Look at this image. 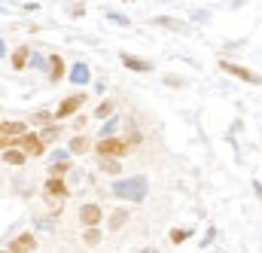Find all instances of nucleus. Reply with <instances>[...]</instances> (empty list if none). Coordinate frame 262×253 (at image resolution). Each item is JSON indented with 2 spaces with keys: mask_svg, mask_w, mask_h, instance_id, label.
<instances>
[{
  "mask_svg": "<svg viewBox=\"0 0 262 253\" xmlns=\"http://www.w3.org/2000/svg\"><path fill=\"white\" fill-rule=\"evenodd\" d=\"M107 18H110V22H116V25L131 28V18H128V15H122V12H107Z\"/></svg>",
  "mask_w": 262,
  "mask_h": 253,
  "instance_id": "b1692460",
  "label": "nucleus"
},
{
  "mask_svg": "<svg viewBox=\"0 0 262 253\" xmlns=\"http://www.w3.org/2000/svg\"><path fill=\"white\" fill-rule=\"evenodd\" d=\"M220 67L226 70V73H232V76H238L241 82H250V86H259V73L256 70H250V67H244V64H235V61H220Z\"/></svg>",
  "mask_w": 262,
  "mask_h": 253,
  "instance_id": "20e7f679",
  "label": "nucleus"
},
{
  "mask_svg": "<svg viewBox=\"0 0 262 253\" xmlns=\"http://www.w3.org/2000/svg\"><path fill=\"white\" fill-rule=\"evenodd\" d=\"M25 159H28V156H25L21 150H6V153H3V162H6V165H12V168L25 165Z\"/></svg>",
  "mask_w": 262,
  "mask_h": 253,
  "instance_id": "a211bd4d",
  "label": "nucleus"
},
{
  "mask_svg": "<svg viewBox=\"0 0 262 253\" xmlns=\"http://www.w3.org/2000/svg\"><path fill=\"white\" fill-rule=\"evenodd\" d=\"M43 189H46V198H55V201H61V198L70 195L67 183H64V180H55V177H49V180L43 183Z\"/></svg>",
  "mask_w": 262,
  "mask_h": 253,
  "instance_id": "0eeeda50",
  "label": "nucleus"
},
{
  "mask_svg": "<svg viewBox=\"0 0 262 253\" xmlns=\"http://www.w3.org/2000/svg\"><path fill=\"white\" fill-rule=\"evenodd\" d=\"M113 195L116 198H128V201H146L149 195V180L143 174H131L128 180H116L113 183Z\"/></svg>",
  "mask_w": 262,
  "mask_h": 253,
  "instance_id": "f257e3e1",
  "label": "nucleus"
},
{
  "mask_svg": "<svg viewBox=\"0 0 262 253\" xmlns=\"http://www.w3.org/2000/svg\"><path fill=\"white\" fill-rule=\"evenodd\" d=\"M213 238H216V229H213V226H210V229H207V235H204V241H201V247H207V244H210V241H213Z\"/></svg>",
  "mask_w": 262,
  "mask_h": 253,
  "instance_id": "cd10ccee",
  "label": "nucleus"
},
{
  "mask_svg": "<svg viewBox=\"0 0 262 253\" xmlns=\"http://www.w3.org/2000/svg\"><path fill=\"white\" fill-rule=\"evenodd\" d=\"M0 253H6V250H0Z\"/></svg>",
  "mask_w": 262,
  "mask_h": 253,
  "instance_id": "7c9ffc66",
  "label": "nucleus"
},
{
  "mask_svg": "<svg viewBox=\"0 0 262 253\" xmlns=\"http://www.w3.org/2000/svg\"><path fill=\"white\" fill-rule=\"evenodd\" d=\"M189 235H192L189 229H171V235H168V238H171V244H183Z\"/></svg>",
  "mask_w": 262,
  "mask_h": 253,
  "instance_id": "4be33fe9",
  "label": "nucleus"
},
{
  "mask_svg": "<svg viewBox=\"0 0 262 253\" xmlns=\"http://www.w3.org/2000/svg\"><path fill=\"white\" fill-rule=\"evenodd\" d=\"M85 101H89V98H85L82 92H73V95H67L64 101L58 104V110H55L52 116H55V119H67V116H73V113H79V107H82Z\"/></svg>",
  "mask_w": 262,
  "mask_h": 253,
  "instance_id": "7ed1b4c3",
  "label": "nucleus"
},
{
  "mask_svg": "<svg viewBox=\"0 0 262 253\" xmlns=\"http://www.w3.org/2000/svg\"><path fill=\"white\" fill-rule=\"evenodd\" d=\"M6 55V43H3V37H0V58Z\"/></svg>",
  "mask_w": 262,
  "mask_h": 253,
  "instance_id": "c85d7f7f",
  "label": "nucleus"
},
{
  "mask_svg": "<svg viewBox=\"0 0 262 253\" xmlns=\"http://www.w3.org/2000/svg\"><path fill=\"white\" fill-rule=\"evenodd\" d=\"M28 55H31V49H28V46H18V49L12 52V70H25V67H28Z\"/></svg>",
  "mask_w": 262,
  "mask_h": 253,
  "instance_id": "f3484780",
  "label": "nucleus"
},
{
  "mask_svg": "<svg viewBox=\"0 0 262 253\" xmlns=\"http://www.w3.org/2000/svg\"><path fill=\"white\" fill-rule=\"evenodd\" d=\"M46 67H49V79H52V82H61V79H64V58H61V55H49Z\"/></svg>",
  "mask_w": 262,
  "mask_h": 253,
  "instance_id": "f8f14e48",
  "label": "nucleus"
},
{
  "mask_svg": "<svg viewBox=\"0 0 262 253\" xmlns=\"http://www.w3.org/2000/svg\"><path fill=\"white\" fill-rule=\"evenodd\" d=\"M67 159H70L67 150H55V153H52V165H55V162H67Z\"/></svg>",
  "mask_w": 262,
  "mask_h": 253,
  "instance_id": "bb28decb",
  "label": "nucleus"
},
{
  "mask_svg": "<svg viewBox=\"0 0 262 253\" xmlns=\"http://www.w3.org/2000/svg\"><path fill=\"white\" fill-rule=\"evenodd\" d=\"M34 247H37V238H34V232H21L18 238H12V241H9L6 253H31Z\"/></svg>",
  "mask_w": 262,
  "mask_h": 253,
  "instance_id": "423d86ee",
  "label": "nucleus"
},
{
  "mask_svg": "<svg viewBox=\"0 0 262 253\" xmlns=\"http://www.w3.org/2000/svg\"><path fill=\"white\" fill-rule=\"evenodd\" d=\"M152 25H162V28H168V31H183V28H186V25H183L180 18H174V15H156Z\"/></svg>",
  "mask_w": 262,
  "mask_h": 253,
  "instance_id": "2eb2a0df",
  "label": "nucleus"
},
{
  "mask_svg": "<svg viewBox=\"0 0 262 253\" xmlns=\"http://www.w3.org/2000/svg\"><path fill=\"white\" fill-rule=\"evenodd\" d=\"M82 241H85L89 247H98V244L104 241V232H101V229H85V232H82Z\"/></svg>",
  "mask_w": 262,
  "mask_h": 253,
  "instance_id": "aec40b11",
  "label": "nucleus"
},
{
  "mask_svg": "<svg viewBox=\"0 0 262 253\" xmlns=\"http://www.w3.org/2000/svg\"><path fill=\"white\" fill-rule=\"evenodd\" d=\"M37 137H40V143H43V146H46V143H55V140L61 137V125H55V122H52V125L43 128V131L37 134Z\"/></svg>",
  "mask_w": 262,
  "mask_h": 253,
  "instance_id": "4468645a",
  "label": "nucleus"
},
{
  "mask_svg": "<svg viewBox=\"0 0 262 253\" xmlns=\"http://www.w3.org/2000/svg\"><path fill=\"white\" fill-rule=\"evenodd\" d=\"M73 86H85L89 79H92V70H89V64L85 61H76L73 67H70V76H67Z\"/></svg>",
  "mask_w": 262,
  "mask_h": 253,
  "instance_id": "6e6552de",
  "label": "nucleus"
},
{
  "mask_svg": "<svg viewBox=\"0 0 262 253\" xmlns=\"http://www.w3.org/2000/svg\"><path fill=\"white\" fill-rule=\"evenodd\" d=\"M31 119H34V122H52V119H55V116H52V113H49V110H37V113H34V116H31Z\"/></svg>",
  "mask_w": 262,
  "mask_h": 253,
  "instance_id": "a878e982",
  "label": "nucleus"
},
{
  "mask_svg": "<svg viewBox=\"0 0 262 253\" xmlns=\"http://www.w3.org/2000/svg\"><path fill=\"white\" fill-rule=\"evenodd\" d=\"M119 128V116H110L104 125H101V140H107V137H113V131Z\"/></svg>",
  "mask_w": 262,
  "mask_h": 253,
  "instance_id": "412c9836",
  "label": "nucleus"
},
{
  "mask_svg": "<svg viewBox=\"0 0 262 253\" xmlns=\"http://www.w3.org/2000/svg\"><path fill=\"white\" fill-rule=\"evenodd\" d=\"M79 223H82L85 229H98V226L104 223V210H101V204H95V201L82 204V207H79Z\"/></svg>",
  "mask_w": 262,
  "mask_h": 253,
  "instance_id": "39448f33",
  "label": "nucleus"
},
{
  "mask_svg": "<svg viewBox=\"0 0 262 253\" xmlns=\"http://www.w3.org/2000/svg\"><path fill=\"white\" fill-rule=\"evenodd\" d=\"M98 168H101L104 174H113V177L122 174V165H119L116 159H107V156H98Z\"/></svg>",
  "mask_w": 262,
  "mask_h": 253,
  "instance_id": "dca6fc26",
  "label": "nucleus"
},
{
  "mask_svg": "<svg viewBox=\"0 0 262 253\" xmlns=\"http://www.w3.org/2000/svg\"><path fill=\"white\" fill-rule=\"evenodd\" d=\"M95 153L107 156V159H119V156H128L131 153V143L128 140H119V137H107V140H98Z\"/></svg>",
  "mask_w": 262,
  "mask_h": 253,
  "instance_id": "f03ea898",
  "label": "nucleus"
},
{
  "mask_svg": "<svg viewBox=\"0 0 262 253\" xmlns=\"http://www.w3.org/2000/svg\"><path fill=\"white\" fill-rule=\"evenodd\" d=\"M25 131H28V125H25V122H15V119H12V122H3V125H0V137L12 140V137H21Z\"/></svg>",
  "mask_w": 262,
  "mask_h": 253,
  "instance_id": "ddd939ff",
  "label": "nucleus"
},
{
  "mask_svg": "<svg viewBox=\"0 0 262 253\" xmlns=\"http://www.w3.org/2000/svg\"><path fill=\"white\" fill-rule=\"evenodd\" d=\"M95 116H98V119H110V116H113V104H110V101H104V104H98V110H95Z\"/></svg>",
  "mask_w": 262,
  "mask_h": 253,
  "instance_id": "5701e85b",
  "label": "nucleus"
},
{
  "mask_svg": "<svg viewBox=\"0 0 262 253\" xmlns=\"http://www.w3.org/2000/svg\"><path fill=\"white\" fill-rule=\"evenodd\" d=\"M89 146H92V140H89L85 134H76V137H70V143H67V156H82V153H89Z\"/></svg>",
  "mask_w": 262,
  "mask_h": 253,
  "instance_id": "9b49d317",
  "label": "nucleus"
},
{
  "mask_svg": "<svg viewBox=\"0 0 262 253\" xmlns=\"http://www.w3.org/2000/svg\"><path fill=\"white\" fill-rule=\"evenodd\" d=\"M143 253H156V247H152V250H143Z\"/></svg>",
  "mask_w": 262,
  "mask_h": 253,
  "instance_id": "c756f323",
  "label": "nucleus"
},
{
  "mask_svg": "<svg viewBox=\"0 0 262 253\" xmlns=\"http://www.w3.org/2000/svg\"><path fill=\"white\" fill-rule=\"evenodd\" d=\"M119 61L125 64V67H131V70H137V73H149V70H152V61H143V58H137V55H128V52H122Z\"/></svg>",
  "mask_w": 262,
  "mask_h": 253,
  "instance_id": "9d476101",
  "label": "nucleus"
},
{
  "mask_svg": "<svg viewBox=\"0 0 262 253\" xmlns=\"http://www.w3.org/2000/svg\"><path fill=\"white\" fill-rule=\"evenodd\" d=\"M28 61H31V67H37V70H43V67H46V58H43L40 52H31V55H28Z\"/></svg>",
  "mask_w": 262,
  "mask_h": 253,
  "instance_id": "393cba45",
  "label": "nucleus"
},
{
  "mask_svg": "<svg viewBox=\"0 0 262 253\" xmlns=\"http://www.w3.org/2000/svg\"><path fill=\"white\" fill-rule=\"evenodd\" d=\"M128 220H131L128 207H116V210L110 214V220H107V229H110V232H119V229H125Z\"/></svg>",
  "mask_w": 262,
  "mask_h": 253,
  "instance_id": "1a4fd4ad",
  "label": "nucleus"
},
{
  "mask_svg": "<svg viewBox=\"0 0 262 253\" xmlns=\"http://www.w3.org/2000/svg\"><path fill=\"white\" fill-rule=\"evenodd\" d=\"M73 168H70V162H55V165H49V177H55V180H64V174H70Z\"/></svg>",
  "mask_w": 262,
  "mask_h": 253,
  "instance_id": "6ab92c4d",
  "label": "nucleus"
}]
</instances>
